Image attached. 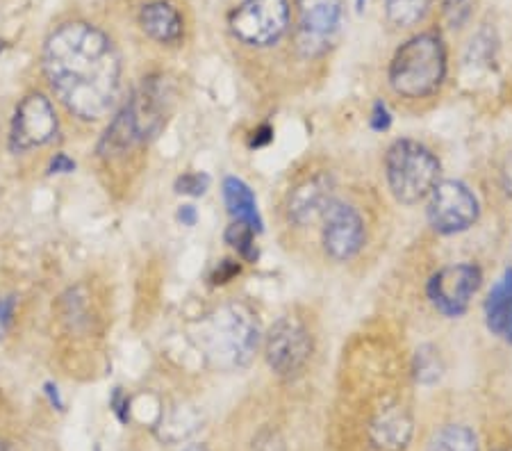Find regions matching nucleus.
<instances>
[{
  "instance_id": "nucleus-1",
  "label": "nucleus",
  "mask_w": 512,
  "mask_h": 451,
  "mask_svg": "<svg viewBox=\"0 0 512 451\" xmlns=\"http://www.w3.org/2000/svg\"><path fill=\"white\" fill-rule=\"evenodd\" d=\"M44 71L64 108L80 119H103L119 101V53L110 37L89 23H64L48 37Z\"/></svg>"
},
{
  "instance_id": "nucleus-2",
  "label": "nucleus",
  "mask_w": 512,
  "mask_h": 451,
  "mask_svg": "<svg viewBox=\"0 0 512 451\" xmlns=\"http://www.w3.org/2000/svg\"><path fill=\"white\" fill-rule=\"evenodd\" d=\"M169 114V89L162 78H146L128 98L121 112L107 126L98 144L103 158L128 153L135 146H142L162 133Z\"/></svg>"
},
{
  "instance_id": "nucleus-3",
  "label": "nucleus",
  "mask_w": 512,
  "mask_h": 451,
  "mask_svg": "<svg viewBox=\"0 0 512 451\" xmlns=\"http://www.w3.org/2000/svg\"><path fill=\"white\" fill-rule=\"evenodd\" d=\"M260 344L258 319L242 303H228L201 322L198 347L217 369H242Z\"/></svg>"
},
{
  "instance_id": "nucleus-4",
  "label": "nucleus",
  "mask_w": 512,
  "mask_h": 451,
  "mask_svg": "<svg viewBox=\"0 0 512 451\" xmlns=\"http://www.w3.org/2000/svg\"><path fill=\"white\" fill-rule=\"evenodd\" d=\"M390 87L403 98H426L435 94L447 78V48L440 35L421 32L408 39L390 62Z\"/></svg>"
},
{
  "instance_id": "nucleus-5",
  "label": "nucleus",
  "mask_w": 512,
  "mask_h": 451,
  "mask_svg": "<svg viewBox=\"0 0 512 451\" xmlns=\"http://www.w3.org/2000/svg\"><path fill=\"white\" fill-rule=\"evenodd\" d=\"M440 160L415 139H396L385 155V178L392 196L403 205H417L440 183Z\"/></svg>"
},
{
  "instance_id": "nucleus-6",
  "label": "nucleus",
  "mask_w": 512,
  "mask_h": 451,
  "mask_svg": "<svg viewBox=\"0 0 512 451\" xmlns=\"http://www.w3.org/2000/svg\"><path fill=\"white\" fill-rule=\"evenodd\" d=\"M289 0H244L230 14V32L246 46L267 48L285 35Z\"/></svg>"
},
{
  "instance_id": "nucleus-7",
  "label": "nucleus",
  "mask_w": 512,
  "mask_h": 451,
  "mask_svg": "<svg viewBox=\"0 0 512 451\" xmlns=\"http://www.w3.org/2000/svg\"><path fill=\"white\" fill-rule=\"evenodd\" d=\"M428 224L440 235H458L472 228L481 217L476 194L460 180H442L428 194Z\"/></svg>"
},
{
  "instance_id": "nucleus-8",
  "label": "nucleus",
  "mask_w": 512,
  "mask_h": 451,
  "mask_svg": "<svg viewBox=\"0 0 512 451\" xmlns=\"http://www.w3.org/2000/svg\"><path fill=\"white\" fill-rule=\"evenodd\" d=\"M267 363L280 379H296L310 363L312 338L301 322L283 317L271 326L264 342Z\"/></svg>"
},
{
  "instance_id": "nucleus-9",
  "label": "nucleus",
  "mask_w": 512,
  "mask_h": 451,
  "mask_svg": "<svg viewBox=\"0 0 512 451\" xmlns=\"http://www.w3.org/2000/svg\"><path fill=\"white\" fill-rule=\"evenodd\" d=\"M481 283V267L472 265V262H460V265H449L433 274L426 292L437 313L444 317H462L469 310V303H472Z\"/></svg>"
},
{
  "instance_id": "nucleus-10",
  "label": "nucleus",
  "mask_w": 512,
  "mask_h": 451,
  "mask_svg": "<svg viewBox=\"0 0 512 451\" xmlns=\"http://www.w3.org/2000/svg\"><path fill=\"white\" fill-rule=\"evenodd\" d=\"M57 135V114L51 101L41 94H30L19 103L12 119L10 149L23 153L44 146Z\"/></svg>"
},
{
  "instance_id": "nucleus-11",
  "label": "nucleus",
  "mask_w": 512,
  "mask_h": 451,
  "mask_svg": "<svg viewBox=\"0 0 512 451\" xmlns=\"http://www.w3.org/2000/svg\"><path fill=\"white\" fill-rule=\"evenodd\" d=\"M321 219H324L321 240H324L328 256L337 262H346L358 256L367 242L365 221H362L360 212L353 205L335 199Z\"/></svg>"
},
{
  "instance_id": "nucleus-12",
  "label": "nucleus",
  "mask_w": 512,
  "mask_h": 451,
  "mask_svg": "<svg viewBox=\"0 0 512 451\" xmlns=\"http://www.w3.org/2000/svg\"><path fill=\"white\" fill-rule=\"evenodd\" d=\"M342 0H296L299 12V46L305 55L324 53L340 30Z\"/></svg>"
},
{
  "instance_id": "nucleus-13",
  "label": "nucleus",
  "mask_w": 512,
  "mask_h": 451,
  "mask_svg": "<svg viewBox=\"0 0 512 451\" xmlns=\"http://www.w3.org/2000/svg\"><path fill=\"white\" fill-rule=\"evenodd\" d=\"M335 201V180L330 174H315L301 180L287 196V219L294 226L315 224Z\"/></svg>"
},
{
  "instance_id": "nucleus-14",
  "label": "nucleus",
  "mask_w": 512,
  "mask_h": 451,
  "mask_svg": "<svg viewBox=\"0 0 512 451\" xmlns=\"http://www.w3.org/2000/svg\"><path fill=\"white\" fill-rule=\"evenodd\" d=\"M139 23H142L144 32L151 39L160 41V44H178L183 39V16L173 7L171 3H164V0H155V3H148L139 12Z\"/></svg>"
},
{
  "instance_id": "nucleus-15",
  "label": "nucleus",
  "mask_w": 512,
  "mask_h": 451,
  "mask_svg": "<svg viewBox=\"0 0 512 451\" xmlns=\"http://www.w3.org/2000/svg\"><path fill=\"white\" fill-rule=\"evenodd\" d=\"M485 322L497 338L512 344V269H506L487 294Z\"/></svg>"
},
{
  "instance_id": "nucleus-16",
  "label": "nucleus",
  "mask_w": 512,
  "mask_h": 451,
  "mask_svg": "<svg viewBox=\"0 0 512 451\" xmlns=\"http://www.w3.org/2000/svg\"><path fill=\"white\" fill-rule=\"evenodd\" d=\"M412 436V422L401 406L385 408L371 424V440L385 451H401L408 447Z\"/></svg>"
},
{
  "instance_id": "nucleus-17",
  "label": "nucleus",
  "mask_w": 512,
  "mask_h": 451,
  "mask_svg": "<svg viewBox=\"0 0 512 451\" xmlns=\"http://www.w3.org/2000/svg\"><path fill=\"white\" fill-rule=\"evenodd\" d=\"M224 201L230 212V217L239 224L251 226L255 233H262V219L258 212V201H255V194L249 185L244 183L242 178L228 176L224 180Z\"/></svg>"
},
{
  "instance_id": "nucleus-18",
  "label": "nucleus",
  "mask_w": 512,
  "mask_h": 451,
  "mask_svg": "<svg viewBox=\"0 0 512 451\" xmlns=\"http://www.w3.org/2000/svg\"><path fill=\"white\" fill-rule=\"evenodd\" d=\"M426 451H478V440L467 426L449 424L435 433Z\"/></svg>"
},
{
  "instance_id": "nucleus-19",
  "label": "nucleus",
  "mask_w": 512,
  "mask_h": 451,
  "mask_svg": "<svg viewBox=\"0 0 512 451\" xmlns=\"http://www.w3.org/2000/svg\"><path fill=\"white\" fill-rule=\"evenodd\" d=\"M433 0H385L387 21L394 28H410L424 19L431 10Z\"/></svg>"
},
{
  "instance_id": "nucleus-20",
  "label": "nucleus",
  "mask_w": 512,
  "mask_h": 451,
  "mask_svg": "<svg viewBox=\"0 0 512 451\" xmlns=\"http://www.w3.org/2000/svg\"><path fill=\"white\" fill-rule=\"evenodd\" d=\"M415 379L424 385H433L442 379V372H444V365H442V358H440V351L431 344H424V347L417 349L415 354Z\"/></svg>"
},
{
  "instance_id": "nucleus-21",
  "label": "nucleus",
  "mask_w": 512,
  "mask_h": 451,
  "mask_svg": "<svg viewBox=\"0 0 512 451\" xmlns=\"http://www.w3.org/2000/svg\"><path fill=\"white\" fill-rule=\"evenodd\" d=\"M226 242L233 246V249L244 260H249V262L258 260V249H255V231H253L251 226L239 224V221H235L233 226H228Z\"/></svg>"
},
{
  "instance_id": "nucleus-22",
  "label": "nucleus",
  "mask_w": 512,
  "mask_h": 451,
  "mask_svg": "<svg viewBox=\"0 0 512 451\" xmlns=\"http://www.w3.org/2000/svg\"><path fill=\"white\" fill-rule=\"evenodd\" d=\"M210 187V176L208 174H183L176 180V192L187 194V196H203Z\"/></svg>"
},
{
  "instance_id": "nucleus-23",
  "label": "nucleus",
  "mask_w": 512,
  "mask_h": 451,
  "mask_svg": "<svg viewBox=\"0 0 512 451\" xmlns=\"http://www.w3.org/2000/svg\"><path fill=\"white\" fill-rule=\"evenodd\" d=\"M444 16H447L449 26L460 28L465 26V21L472 14V0H442Z\"/></svg>"
},
{
  "instance_id": "nucleus-24",
  "label": "nucleus",
  "mask_w": 512,
  "mask_h": 451,
  "mask_svg": "<svg viewBox=\"0 0 512 451\" xmlns=\"http://www.w3.org/2000/svg\"><path fill=\"white\" fill-rule=\"evenodd\" d=\"M371 128L376 130V133H385V130H390L392 126V114L387 110V105L383 101H376L374 103V110H371Z\"/></svg>"
},
{
  "instance_id": "nucleus-25",
  "label": "nucleus",
  "mask_w": 512,
  "mask_h": 451,
  "mask_svg": "<svg viewBox=\"0 0 512 451\" xmlns=\"http://www.w3.org/2000/svg\"><path fill=\"white\" fill-rule=\"evenodd\" d=\"M237 274H239V265H237L235 260H221L219 265H217V269H214V272H212L210 281L214 285H224L228 281H233Z\"/></svg>"
},
{
  "instance_id": "nucleus-26",
  "label": "nucleus",
  "mask_w": 512,
  "mask_h": 451,
  "mask_svg": "<svg viewBox=\"0 0 512 451\" xmlns=\"http://www.w3.org/2000/svg\"><path fill=\"white\" fill-rule=\"evenodd\" d=\"M110 404H112L114 415L119 417V422L126 424V422L130 420V399H128L126 392H123L121 388L114 390V395H112V401H110Z\"/></svg>"
},
{
  "instance_id": "nucleus-27",
  "label": "nucleus",
  "mask_w": 512,
  "mask_h": 451,
  "mask_svg": "<svg viewBox=\"0 0 512 451\" xmlns=\"http://www.w3.org/2000/svg\"><path fill=\"white\" fill-rule=\"evenodd\" d=\"M271 142H274V128H271L269 123H262L260 128H255L251 133L249 146L251 149H262V146H267Z\"/></svg>"
},
{
  "instance_id": "nucleus-28",
  "label": "nucleus",
  "mask_w": 512,
  "mask_h": 451,
  "mask_svg": "<svg viewBox=\"0 0 512 451\" xmlns=\"http://www.w3.org/2000/svg\"><path fill=\"white\" fill-rule=\"evenodd\" d=\"M14 306H16L14 297L0 299V338H3V335L7 333V328H10V324H12Z\"/></svg>"
},
{
  "instance_id": "nucleus-29",
  "label": "nucleus",
  "mask_w": 512,
  "mask_h": 451,
  "mask_svg": "<svg viewBox=\"0 0 512 451\" xmlns=\"http://www.w3.org/2000/svg\"><path fill=\"white\" fill-rule=\"evenodd\" d=\"M73 169H76V162H73L69 155H64V153H57L51 160V167H48L51 174H69V171H73Z\"/></svg>"
},
{
  "instance_id": "nucleus-30",
  "label": "nucleus",
  "mask_w": 512,
  "mask_h": 451,
  "mask_svg": "<svg viewBox=\"0 0 512 451\" xmlns=\"http://www.w3.org/2000/svg\"><path fill=\"white\" fill-rule=\"evenodd\" d=\"M501 185H503V192L508 194V199H512V153L508 155L506 160H503V167H501Z\"/></svg>"
},
{
  "instance_id": "nucleus-31",
  "label": "nucleus",
  "mask_w": 512,
  "mask_h": 451,
  "mask_svg": "<svg viewBox=\"0 0 512 451\" xmlns=\"http://www.w3.org/2000/svg\"><path fill=\"white\" fill-rule=\"evenodd\" d=\"M196 219H198V215H196L194 205H183V208L178 210V221L183 226H194Z\"/></svg>"
},
{
  "instance_id": "nucleus-32",
  "label": "nucleus",
  "mask_w": 512,
  "mask_h": 451,
  "mask_svg": "<svg viewBox=\"0 0 512 451\" xmlns=\"http://www.w3.org/2000/svg\"><path fill=\"white\" fill-rule=\"evenodd\" d=\"M46 395H48V399H51V404L55 406V408H60L62 410V399H60V392H57V388L53 383H46Z\"/></svg>"
},
{
  "instance_id": "nucleus-33",
  "label": "nucleus",
  "mask_w": 512,
  "mask_h": 451,
  "mask_svg": "<svg viewBox=\"0 0 512 451\" xmlns=\"http://www.w3.org/2000/svg\"><path fill=\"white\" fill-rule=\"evenodd\" d=\"M183 451H208V449H205V445H189Z\"/></svg>"
},
{
  "instance_id": "nucleus-34",
  "label": "nucleus",
  "mask_w": 512,
  "mask_h": 451,
  "mask_svg": "<svg viewBox=\"0 0 512 451\" xmlns=\"http://www.w3.org/2000/svg\"><path fill=\"white\" fill-rule=\"evenodd\" d=\"M0 451H12V449H10V447H7L3 440H0Z\"/></svg>"
},
{
  "instance_id": "nucleus-35",
  "label": "nucleus",
  "mask_w": 512,
  "mask_h": 451,
  "mask_svg": "<svg viewBox=\"0 0 512 451\" xmlns=\"http://www.w3.org/2000/svg\"><path fill=\"white\" fill-rule=\"evenodd\" d=\"M367 0H358V12H362V7H365Z\"/></svg>"
},
{
  "instance_id": "nucleus-36",
  "label": "nucleus",
  "mask_w": 512,
  "mask_h": 451,
  "mask_svg": "<svg viewBox=\"0 0 512 451\" xmlns=\"http://www.w3.org/2000/svg\"><path fill=\"white\" fill-rule=\"evenodd\" d=\"M5 48H7V44H5V41H3V39H0V53H3V51H5Z\"/></svg>"
},
{
  "instance_id": "nucleus-37",
  "label": "nucleus",
  "mask_w": 512,
  "mask_h": 451,
  "mask_svg": "<svg viewBox=\"0 0 512 451\" xmlns=\"http://www.w3.org/2000/svg\"><path fill=\"white\" fill-rule=\"evenodd\" d=\"M499 451H512V449H499Z\"/></svg>"
}]
</instances>
